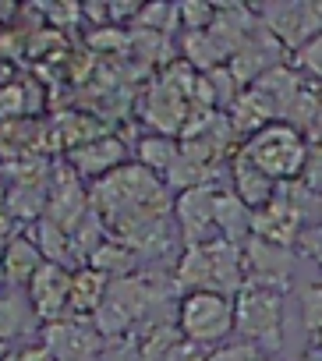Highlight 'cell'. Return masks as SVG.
I'll list each match as a JSON object with an SVG mask.
<instances>
[{
  "instance_id": "6da1fadb",
  "label": "cell",
  "mask_w": 322,
  "mask_h": 361,
  "mask_svg": "<svg viewBox=\"0 0 322 361\" xmlns=\"http://www.w3.org/2000/svg\"><path fill=\"white\" fill-rule=\"evenodd\" d=\"M308 142L301 138V131L294 124H283V121H273L266 128H259L255 135L244 138L241 145V156L252 159L269 180H290V177H301L304 163H308Z\"/></svg>"
},
{
  "instance_id": "7a4b0ae2",
  "label": "cell",
  "mask_w": 322,
  "mask_h": 361,
  "mask_svg": "<svg viewBox=\"0 0 322 361\" xmlns=\"http://www.w3.org/2000/svg\"><path fill=\"white\" fill-rule=\"evenodd\" d=\"M234 329L241 333L244 343L262 347V350H280L283 343V294L276 287L262 283H244L234 301Z\"/></svg>"
},
{
  "instance_id": "3957f363",
  "label": "cell",
  "mask_w": 322,
  "mask_h": 361,
  "mask_svg": "<svg viewBox=\"0 0 322 361\" xmlns=\"http://www.w3.org/2000/svg\"><path fill=\"white\" fill-rule=\"evenodd\" d=\"M178 329L195 347H216L234 333V301L220 290H188L178 305Z\"/></svg>"
},
{
  "instance_id": "277c9868",
  "label": "cell",
  "mask_w": 322,
  "mask_h": 361,
  "mask_svg": "<svg viewBox=\"0 0 322 361\" xmlns=\"http://www.w3.org/2000/svg\"><path fill=\"white\" fill-rule=\"evenodd\" d=\"M178 224H181V238H185L188 248L209 245V234H216V192L209 185L181 192Z\"/></svg>"
},
{
  "instance_id": "5b68a950",
  "label": "cell",
  "mask_w": 322,
  "mask_h": 361,
  "mask_svg": "<svg viewBox=\"0 0 322 361\" xmlns=\"http://www.w3.org/2000/svg\"><path fill=\"white\" fill-rule=\"evenodd\" d=\"M68 301H71V273L64 266L43 262L39 273L29 280V305H32L36 319L57 322L68 312Z\"/></svg>"
},
{
  "instance_id": "8992f818",
  "label": "cell",
  "mask_w": 322,
  "mask_h": 361,
  "mask_svg": "<svg viewBox=\"0 0 322 361\" xmlns=\"http://www.w3.org/2000/svg\"><path fill=\"white\" fill-rule=\"evenodd\" d=\"M43 347L57 357V361H99V333L96 326L85 322H50Z\"/></svg>"
},
{
  "instance_id": "52a82bcc",
  "label": "cell",
  "mask_w": 322,
  "mask_h": 361,
  "mask_svg": "<svg viewBox=\"0 0 322 361\" xmlns=\"http://www.w3.org/2000/svg\"><path fill=\"white\" fill-rule=\"evenodd\" d=\"M252 234L259 241L290 248L301 238V213L294 209V202L287 195H273L269 206H262L259 213H252Z\"/></svg>"
},
{
  "instance_id": "ba28073f",
  "label": "cell",
  "mask_w": 322,
  "mask_h": 361,
  "mask_svg": "<svg viewBox=\"0 0 322 361\" xmlns=\"http://www.w3.org/2000/svg\"><path fill=\"white\" fill-rule=\"evenodd\" d=\"M120 159H124V145L113 142V138H96L89 145H75L71 149V163L78 173H89V177H106L113 170H120Z\"/></svg>"
},
{
  "instance_id": "9c48e42d",
  "label": "cell",
  "mask_w": 322,
  "mask_h": 361,
  "mask_svg": "<svg viewBox=\"0 0 322 361\" xmlns=\"http://www.w3.org/2000/svg\"><path fill=\"white\" fill-rule=\"evenodd\" d=\"M234 195H237L248 209H262V206L273 202V180H269L252 159H244L241 152H237V159H234Z\"/></svg>"
},
{
  "instance_id": "30bf717a",
  "label": "cell",
  "mask_w": 322,
  "mask_h": 361,
  "mask_svg": "<svg viewBox=\"0 0 322 361\" xmlns=\"http://www.w3.org/2000/svg\"><path fill=\"white\" fill-rule=\"evenodd\" d=\"M39 266H43V255H39V248L32 241L15 238V241L4 245V276L11 283H25L29 287V280L39 273Z\"/></svg>"
},
{
  "instance_id": "8fae6325",
  "label": "cell",
  "mask_w": 322,
  "mask_h": 361,
  "mask_svg": "<svg viewBox=\"0 0 322 361\" xmlns=\"http://www.w3.org/2000/svg\"><path fill=\"white\" fill-rule=\"evenodd\" d=\"M216 231L230 245H237V238L252 231V213L234 192H220L216 195Z\"/></svg>"
},
{
  "instance_id": "7c38bea8",
  "label": "cell",
  "mask_w": 322,
  "mask_h": 361,
  "mask_svg": "<svg viewBox=\"0 0 322 361\" xmlns=\"http://www.w3.org/2000/svg\"><path fill=\"white\" fill-rule=\"evenodd\" d=\"M106 290H110V280L103 276V273H96V269H78L75 276H71V301H68V308H75V312H92L96 315V308L103 305V298H106Z\"/></svg>"
},
{
  "instance_id": "4fadbf2b",
  "label": "cell",
  "mask_w": 322,
  "mask_h": 361,
  "mask_svg": "<svg viewBox=\"0 0 322 361\" xmlns=\"http://www.w3.org/2000/svg\"><path fill=\"white\" fill-rule=\"evenodd\" d=\"M36 322V312L29 301H22L18 294H0V343H11L22 333H29V326Z\"/></svg>"
},
{
  "instance_id": "5bb4252c",
  "label": "cell",
  "mask_w": 322,
  "mask_h": 361,
  "mask_svg": "<svg viewBox=\"0 0 322 361\" xmlns=\"http://www.w3.org/2000/svg\"><path fill=\"white\" fill-rule=\"evenodd\" d=\"M178 159H181V145L171 135H149L138 142V166L152 173H167Z\"/></svg>"
},
{
  "instance_id": "9a60e30c",
  "label": "cell",
  "mask_w": 322,
  "mask_h": 361,
  "mask_svg": "<svg viewBox=\"0 0 322 361\" xmlns=\"http://www.w3.org/2000/svg\"><path fill=\"white\" fill-rule=\"evenodd\" d=\"M36 248L43 255V262H54V266H64L71 259V234L64 227H57L54 220H39L36 224Z\"/></svg>"
},
{
  "instance_id": "2e32d148",
  "label": "cell",
  "mask_w": 322,
  "mask_h": 361,
  "mask_svg": "<svg viewBox=\"0 0 322 361\" xmlns=\"http://www.w3.org/2000/svg\"><path fill=\"white\" fill-rule=\"evenodd\" d=\"M185 57H188L195 68L213 71V68H220V61L227 57V50L220 47V39H216L209 29H202V32H188V36H185Z\"/></svg>"
},
{
  "instance_id": "e0dca14e",
  "label": "cell",
  "mask_w": 322,
  "mask_h": 361,
  "mask_svg": "<svg viewBox=\"0 0 322 361\" xmlns=\"http://www.w3.org/2000/svg\"><path fill=\"white\" fill-rule=\"evenodd\" d=\"M135 266V255L124 248V245H99L92 252V269L103 273V276H117V273H128Z\"/></svg>"
},
{
  "instance_id": "ac0fdd59",
  "label": "cell",
  "mask_w": 322,
  "mask_h": 361,
  "mask_svg": "<svg viewBox=\"0 0 322 361\" xmlns=\"http://www.w3.org/2000/svg\"><path fill=\"white\" fill-rule=\"evenodd\" d=\"M301 322L311 336L322 333V283H311L301 290Z\"/></svg>"
},
{
  "instance_id": "d6986e66",
  "label": "cell",
  "mask_w": 322,
  "mask_h": 361,
  "mask_svg": "<svg viewBox=\"0 0 322 361\" xmlns=\"http://www.w3.org/2000/svg\"><path fill=\"white\" fill-rule=\"evenodd\" d=\"M178 15L185 18L188 32H202L216 22V8L213 4H199V0H185V4L178 8Z\"/></svg>"
},
{
  "instance_id": "ffe728a7",
  "label": "cell",
  "mask_w": 322,
  "mask_h": 361,
  "mask_svg": "<svg viewBox=\"0 0 322 361\" xmlns=\"http://www.w3.org/2000/svg\"><path fill=\"white\" fill-rule=\"evenodd\" d=\"M297 68H304L308 75H315V78H322V32L318 36H311L304 47H297Z\"/></svg>"
},
{
  "instance_id": "44dd1931",
  "label": "cell",
  "mask_w": 322,
  "mask_h": 361,
  "mask_svg": "<svg viewBox=\"0 0 322 361\" xmlns=\"http://www.w3.org/2000/svg\"><path fill=\"white\" fill-rule=\"evenodd\" d=\"M206 361H259V347L252 343H220L213 354H206Z\"/></svg>"
},
{
  "instance_id": "7402d4cb",
  "label": "cell",
  "mask_w": 322,
  "mask_h": 361,
  "mask_svg": "<svg viewBox=\"0 0 322 361\" xmlns=\"http://www.w3.org/2000/svg\"><path fill=\"white\" fill-rule=\"evenodd\" d=\"M301 180H304V188L311 195L322 199V152H308V163L301 170Z\"/></svg>"
},
{
  "instance_id": "603a6c76",
  "label": "cell",
  "mask_w": 322,
  "mask_h": 361,
  "mask_svg": "<svg viewBox=\"0 0 322 361\" xmlns=\"http://www.w3.org/2000/svg\"><path fill=\"white\" fill-rule=\"evenodd\" d=\"M297 245H301V252H304V255H311V259L322 266V224H318V227H308V231H301Z\"/></svg>"
},
{
  "instance_id": "cb8c5ba5",
  "label": "cell",
  "mask_w": 322,
  "mask_h": 361,
  "mask_svg": "<svg viewBox=\"0 0 322 361\" xmlns=\"http://www.w3.org/2000/svg\"><path fill=\"white\" fill-rule=\"evenodd\" d=\"M163 361H206V354H202V347H195V343H188V340H181Z\"/></svg>"
},
{
  "instance_id": "d4e9b609",
  "label": "cell",
  "mask_w": 322,
  "mask_h": 361,
  "mask_svg": "<svg viewBox=\"0 0 322 361\" xmlns=\"http://www.w3.org/2000/svg\"><path fill=\"white\" fill-rule=\"evenodd\" d=\"M15 357H18V361H57L43 343H29V347H25V350H18Z\"/></svg>"
},
{
  "instance_id": "484cf974",
  "label": "cell",
  "mask_w": 322,
  "mask_h": 361,
  "mask_svg": "<svg viewBox=\"0 0 322 361\" xmlns=\"http://www.w3.org/2000/svg\"><path fill=\"white\" fill-rule=\"evenodd\" d=\"M0 361H18V357H15V354H11V357H8V354H4V357H0Z\"/></svg>"
},
{
  "instance_id": "4316f807",
  "label": "cell",
  "mask_w": 322,
  "mask_h": 361,
  "mask_svg": "<svg viewBox=\"0 0 322 361\" xmlns=\"http://www.w3.org/2000/svg\"><path fill=\"white\" fill-rule=\"evenodd\" d=\"M0 357H4V343H0Z\"/></svg>"
},
{
  "instance_id": "83f0119b",
  "label": "cell",
  "mask_w": 322,
  "mask_h": 361,
  "mask_svg": "<svg viewBox=\"0 0 322 361\" xmlns=\"http://www.w3.org/2000/svg\"><path fill=\"white\" fill-rule=\"evenodd\" d=\"M318 343H322V333H318Z\"/></svg>"
}]
</instances>
